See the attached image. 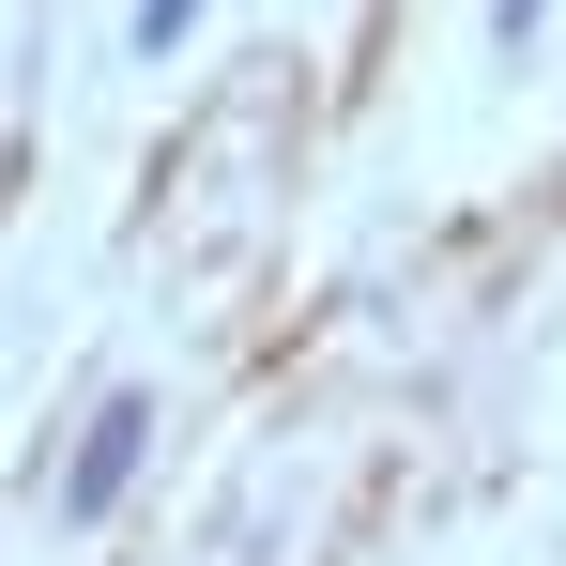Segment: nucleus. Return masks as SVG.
<instances>
[{
    "label": "nucleus",
    "instance_id": "1",
    "mask_svg": "<svg viewBox=\"0 0 566 566\" xmlns=\"http://www.w3.org/2000/svg\"><path fill=\"white\" fill-rule=\"evenodd\" d=\"M138 460H154V398H107L93 429H77V460H62V521H107Z\"/></svg>",
    "mask_w": 566,
    "mask_h": 566
},
{
    "label": "nucleus",
    "instance_id": "2",
    "mask_svg": "<svg viewBox=\"0 0 566 566\" xmlns=\"http://www.w3.org/2000/svg\"><path fill=\"white\" fill-rule=\"evenodd\" d=\"M536 15H552V0H490V46H536Z\"/></svg>",
    "mask_w": 566,
    "mask_h": 566
},
{
    "label": "nucleus",
    "instance_id": "3",
    "mask_svg": "<svg viewBox=\"0 0 566 566\" xmlns=\"http://www.w3.org/2000/svg\"><path fill=\"white\" fill-rule=\"evenodd\" d=\"M199 0H138V46H154V62H169V31H185Z\"/></svg>",
    "mask_w": 566,
    "mask_h": 566
}]
</instances>
